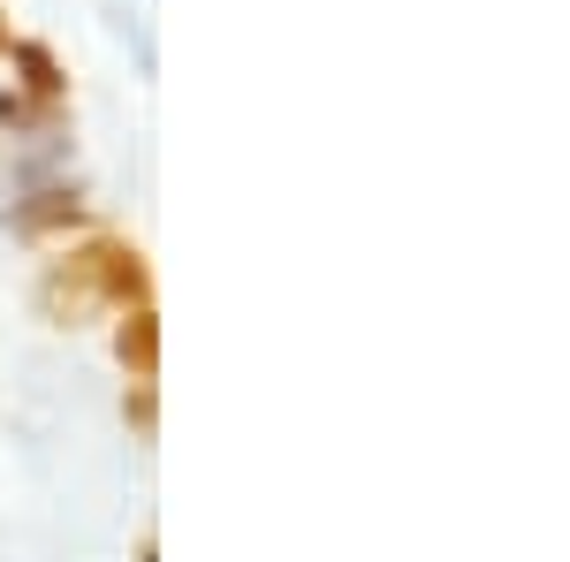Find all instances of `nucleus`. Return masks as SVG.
<instances>
[{"label":"nucleus","instance_id":"obj_2","mask_svg":"<svg viewBox=\"0 0 570 562\" xmlns=\"http://www.w3.org/2000/svg\"><path fill=\"white\" fill-rule=\"evenodd\" d=\"M0 228L23 252H53V244H77V236L107 228V220H99V206H91V190L77 175H53V183H31V190H8Z\"/></svg>","mask_w":570,"mask_h":562},{"label":"nucleus","instance_id":"obj_4","mask_svg":"<svg viewBox=\"0 0 570 562\" xmlns=\"http://www.w3.org/2000/svg\"><path fill=\"white\" fill-rule=\"evenodd\" d=\"M107 349H115V373H122V381H160V304L115 312Z\"/></svg>","mask_w":570,"mask_h":562},{"label":"nucleus","instance_id":"obj_5","mask_svg":"<svg viewBox=\"0 0 570 562\" xmlns=\"http://www.w3.org/2000/svg\"><path fill=\"white\" fill-rule=\"evenodd\" d=\"M130 304H153V259H145L137 236L107 228V319L130 312Z\"/></svg>","mask_w":570,"mask_h":562},{"label":"nucleus","instance_id":"obj_8","mask_svg":"<svg viewBox=\"0 0 570 562\" xmlns=\"http://www.w3.org/2000/svg\"><path fill=\"white\" fill-rule=\"evenodd\" d=\"M137 562H160V532H153V524L137 532Z\"/></svg>","mask_w":570,"mask_h":562},{"label":"nucleus","instance_id":"obj_7","mask_svg":"<svg viewBox=\"0 0 570 562\" xmlns=\"http://www.w3.org/2000/svg\"><path fill=\"white\" fill-rule=\"evenodd\" d=\"M69 130V115H46L31 99H16V91L0 85V137H61Z\"/></svg>","mask_w":570,"mask_h":562},{"label":"nucleus","instance_id":"obj_1","mask_svg":"<svg viewBox=\"0 0 570 562\" xmlns=\"http://www.w3.org/2000/svg\"><path fill=\"white\" fill-rule=\"evenodd\" d=\"M31 319L53 335H77L91 319H107V228H91L77 244H53L31 274Z\"/></svg>","mask_w":570,"mask_h":562},{"label":"nucleus","instance_id":"obj_6","mask_svg":"<svg viewBox=\"0 0 570 562\" xmlns=\"http://www.w3.org/2000/svg\"><path fill=\"white\" fill-rule=\"evenodd\" d=\"M122 433H130L137 448H153L160 441V381H122Z\"/></svg>","mask_w":570,"mask_h":562},{"label":"nucleus","instance_id":"obj_3","mask_svg":"<svg viewBox=\"0 0 570 562\" xmlns=\"http://www.w3.org/2000/svg\"><path fill=\"white\" fill-rule=\"evenodd\" d=\"M0 69H8V91H16V99H31V107H46V115H69V69H61L53 39L16 31V46H8Z\"/></svg>","mask_w":570,"mask_h":562},{"label":"nucleus","instance_id":"obj_9","mask_svg":"<svg viewBox=\"0 0 570 562\" xmlns=\"http://www.w3.org/2000/svg\"><path fill=\"white\" fill-rule=\"evenodd\" d=\"M8 46H16V23H8V8H0V61H8Z\"/></svg>","mask_w":570,"mask_h":562}]
</instances>
